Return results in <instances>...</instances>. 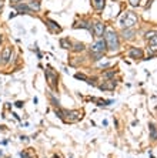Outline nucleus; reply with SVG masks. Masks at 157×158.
<instances>
[{
    "label": "nucleus",
    "instance_id": "1",
    "mask_svg": "<svg viewBox=\"0 0 157 158\" xmlns=\"http://www.w3.org/2000/svg\"><path fill=\"white\" fill-rule=\"evenodd\" d=\"M106 44H107V49L110 51H117L120 47V43H119V37H117L116 31L113 30H106Z\"/></svg>",
    "mask_w": 157,
    "mask_h": 158
},
{
    "label": "nucleus",
    "instance_id": "2",
    "mask_svg": "<svg viewBox=\"0 0 157 158\" xmlns=\"http://www.w3.org/2000/svg\"><path fill=\"white\" fill-rule=\"evenodd\" d=\"M137 21V16L134 14L133 12H126L124 17L120 20V24L123 26V27H133V26L136 24Z\"/></svg>",
    "mask_w": 157,
    "mask_h": 158
},
{
    "label": "nucleus",
    "instance_id": "3",
    "mask_svg": "<svg viewBox=\"0 0 157 158\" xmlns=\"http://www.w3.org/2000/svg\"><path fill=\"white\" fill-rule=\"evenodd\" d=\"M106 50H107V44H106V40L101 37L91 46V53H104Z\"/></svg>",
    "mask_w": 157,
    "mask_h": 158
},
{
    "label": "nucleus",
    "instance_id": "4",
    "mask_svg": "<svg viewBox=\"0 0 157 158\" xmlns=\"http://www.w3.org/2000/svg\"><path fill=\"white\" fill-rule=\"evenodd\" d=\"M46 79H47V83L52 88H56V81H57V73H54L52 68H47L46 70Z\"/></svg>",
    "mask_w": 157,
    "mask_h": 158
},
{
    "label": "nucleus",
    "instance_id": "5",
    "mask_svg": "<svg viewBox=\"0 0 157 158\" xmlns=\"http://www.w3.org/2000/svg\"><path fill=\"white\" fill-rule=\"evenodd\" d=\"M104 24L103 23H100V21H97V23H94L93 24V34H94L96 37H101L104 34Z\"/></svg>",
    "mask_w": 157,
    "mask_h": 158
},
{
    "label": "nucleus",
    "instance_id": "6",
    "mask_svg": "<svg viewBox=\"0 0 157 158\" xmlns=\"http://www.w3.org/2000/svg\"><path fill=\"white\" fill-rule=\"evenodd\" d=\"M14 9H16L19 13H21V14H29V13H32V9L29 7V4H23V3L16 4Z\"/></svg>",
    "mask_w": 157,
    "mask_h": 158
},
{
    "label": "nucleus",
    "instance_id": "7",
    "mask_svg": "<svg viewBox=\"0 0 157 158\" xmlns=\"http://www.w3.org/2000/svg\"><path fill=\"white\" fill-rule=\"evenodd\" d=\"M128 56L132 58H141L143 57V50H141V49H137V47H132Z\"/></svg>",
    "mask_w": 157,
    "mask_h": 158
},
{
    "label": "nucleus",
    "instance_id": "8",
    "mask_svg": "<svg viewBox=\"0 0 157 158\" xmlns=\"http://www.w3.org/2000/svg\"><path fill=\"white\" fill-rule=\"evenodd\" d=\"M73 27H75V29H78V27H80V29H86V30H89L90 33H93V26H91L89 21H80V23H76Z\"/></svg>",
    "mask_w": 157,
    "mask_h": 158
},
{
    "label": "nucleus",
    "instance_id": "9",
    "mask_svg": "<svg viewBox=\"0 0 157 158\" xmlns=\"http://www.w3.org/2000/svg\"><path fill=\"white\" fill-rule=\"evenodd\" d=\"M134 33H136V30L133 29V27H126V29L121 31V34H123V37L126 39V40H130V39H133Z\"/></svg>",
    "mask_w": 157,
    "mask_h": 158
},
{
    "label": "nucleus",
    "instance_id": "10",
    "mask_svg": "<svg viewBox=\"0 0 157 158\" xmlns=\"http://www.w3.org/2000/svg\"><path fill=\"white\" fill-rule=\"evenodd\" d=\"M67 116H69V120L67 121H77V120L82 118V114H80L78 111H69Z\"/></svg>",
    "mask_w": 157,
    "mask_h": 158
},
{
    "label": "nucleus",
    "instance_id": "11",
    "mask_svg": "<svg viewBox=\"0 0 157 158\" xmlns=\"http://www.w3.org/2000/svg\"><path fill=\"white\" fill-rule=\"evenodd\" d=\"M10 54H12V49L10 47H4V50H3V53H2V58L4 60V63H7L9 60H10Z\"/></svg>",
    "mask_w": 157,
    "mask_h": 158
},
{
    "label": "nucleus",
    "instance_id": "12",
    "mask_svg": "<svg viewBox=\"0 0 157 158\" xmlns=\"http://www.w3.org/2000/svg\"><path fill=\"white\" fill-rule=\"evenodd\" d=\"M104 4H106V0H93V6H94L96 10L101 12L104 9Z\"/></svg>",
    "mask_w": 157,
    "mask_h": 158
},
{
    "label": "nucleus",
    "instance_id": "13",
    "mask_svg": "<svg viewBox=\"0 0 157 158\" xmlns=\"http://www.w3.org/2000/svg\"><path fill=\"white\" fill-rule=\"evenodd\" d=\"M47 23H49L47 26H49V29L52 30V31H62V27L56 24L53 20H47Z\"/></svg>",
    "mask_w": 157,
    "mask_h": 158
},
{
    "label": "nucleus",
    "instance_id": "14",
    "mask_svg": "<svg viewBox=\"0 0 157 158\" xmlns=\"http://www.w3.org/2000/svg\"><path fill=\"white\" fill-rule=\"evenodd\" d=\"M114 87H116V83H114L113 80H110V81H107V84L100 86V90H113Z\"/></svg>",
    "mask_w": 157,
    "mask_h": 158
},
{
    "label": "nucleus",
    "instance_id": "15",
    "mask_svg": "<svg viewBox=\"0 0 157 158\" xmlns=\"http://www.w3.org/2000/svg\"><path fill=\"white\" fill-rule=\"evenodd\" d=\"M150 138L151 140H157V128L154 124H150Z\"/></svg>",
    "mask_w": 157,
    "mask_h": 158
},
{
    "label": "nucleus",
    "instance_id": "16",
    "mask_svg": "<svg viewBox=\"0 0 157 158\" xmlns=\"http://www.w3.org/2000/svg\"><path fill=\"white\" fill-rule=\"evenodd\" d=\"M29 7L32 9V12H33V10H36V12L40 10V3H39V0H33V2H30Z\"/></svg>",
    "mask_w": 157,
    "mask_h": 158
},
{
    "label": "nucleus",
    "instance_id": "17",
    "mask_svg": "<svg viewBox=\"0 0 157 158\" xmlns=\"http://www.w3.org/2000/svg\"><path fill=\"white\" fill-rule=\"evenodd\" d=\"M60 46H62L63 49H71V43L69 39H62V40H60Z\"/></svg>",
    "mask_w": 157,
    "mask_h": 158
},
{
    "label": "nucleus",
    "instance_id": "18",
    "mask_svg": "<svg viewBox=\"0 0 157 158\" xmlns=\"http://www.w3.org/2000/svg\"><path fill=\"white\" fill-rule=\"evenodd\" d=\"M75 49H73V50L75 51H83L84 50V44H83V43H75Z\"/></svg>",
    "mask_w": 157,
    "mask_h": 158
},
{
    "label": "nucleus",
    "instance_id": "19",
    "mask_svg": "<svg viewBox=\"0 0 157 158\" xmlns=\"http://www.w3.org/2000/svg\"><path fill=\"white\" fill-rule=\"evenodd\" d=\"M128 3H130V6L136 7V6H139V4H140V0H128Z\"/></svg>",
    "mask_w": 157,
    "mask_h": 158
},
{
    "label": "nucleus",
    "instance_id": "20",
    "mask_svg": "<svg viewBox=\"0 0 157 158\" xmlns=\"http://www.w3.org/2000/svg\"><path fill=\"white\" fill-rule=\"evenodd\" d=\"M76 79H80V80H84V81H87V77L84 74H80V73H77V74L75 75Z\"/></svg>",
    "mask_w": 157,
    "mask_h": 158
},
{
    "label": "nucleus",
    "instance_id": "21",
    "mask_svg": "<svg viewBox=\"0 0 157 158\" xmlns=\"http://www.w3.org/2000/svg\"><path fill=\"white\" fill-rule=\"evenodd\" d=\"M16 107L21 108V107H23V103H21V101H17V103H16Z\"/></svg>",
    "mask_w": 157,
    "mask_h": 158
},
{
    "label": "nucleus",
    "instance_id": "22",
    "mask_svg": "<svg viewBox=\"0 0 157 158\" xmlns=\"http://www.w3.org/2000/svg\"><path fill=\"white\" fill-rule=\"evenodd\" d=\"M20 157L21 158H29V155L26 154V152H20Z\"/></svg>",
    "mask_w": 157,
    "mask_h": 158
},
{
    "label": "nucleus",
    "instance_id": "23",
    "mask_svg": "<svg viewBox=\"0 0 157 158\" xmlns=\"http://www.w3.org/2000/svg\"><path fill=\"white\" fill-rule=\"evenodd\" d=\"M3 7V2H2V0H0V9Z\"/></svg>",
    "mask_w": 157,
    "mask_h": 158
},
{
    "label": "nucleus",
    "instance_id": "24",
    "mask_svg": "<svg viewBox=\"0 0 157 158\" xmlns=\"http://www.w3.org/2000/svg\"><path fill=\"white\" fill-rule=\"evenodd\" d=\"M10 2H20V0H10Z\"/></svg>",
    "mask_w": 157,
    "mask_h": 158
},
{
    "label": "nucleus",
    "instance_id": "25",
    "mask_svg": "<svg viewBox=\"0 0 157 158\" xmlns=\"http://www.w3.org/2000/svg\"><path fill=\"white\" fill-rule=\"evenodd\" d=\"M54 158H57V157H54Z\"/></svg>",
    "mask_w": 157,
    "mask_h": 158
}]
</instances>
